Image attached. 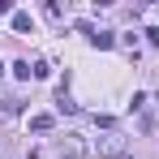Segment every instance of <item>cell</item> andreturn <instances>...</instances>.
<instances>
[{"mask_svg":"<svg viewBox=\"0 0 159 159\" xmlns=\"http://www.w3.org/2000/svg\"><path fill=\"white\" fill-rule=\"evenodd\" d=\"M95 151H99V155H125V151H129V142H125V133L107 129L103 138H95Z\"/></svg>","mask_w":159,"mask_h":159,"instance_id":"cell-1","label":"cell"},{"mask_svg":"<svg viewBox=\"0 0 159 159\" xmlns=\"http://www.w3.org/2000/svg\"><path fill=\"white\" fill-rule=\"evenodd\" d=\"M90 48H99V52L116 48V34H107V30H95V34H90Z\"/></svg>","mask_w":159,"mask_h":159,"instance_id":"cell-2","label":"cell"},{"mask_svg":"<svg viewBox=\"0 0 159 159\" xmlns=\"http://www.w3.org/2000/svg\"><path fill=\"white\" fill-rule=\"evenodd\" d=\"M56 107H60V112H69V116H78V103L65 95V82H60V90H56Z\"/></svg>","mask_w":159,"mask_h":159,"instance_id":"cell-3","label":"cell"},{"mask_svg":"<svg viewBox=\"0 0 159 159\" xmlns=\"http://www.w3.org/2000/svg\"><path fill=\"white\" fill-rule=\"evenodd\" d=\"M52 125H56V120L48 116V112H39V116H30V129H34V133H48Z\"/></svg>","mask_w":159,"mask_h":159,"instance_id":"cell-4","label":"cell"},{"mask_svg":"<svg viewBox=\"0 0 159 159\" xmlns=\"http://www.w3.org/2000/svg\"><path fill=\"white\" fill-rule=\"evenodd\" d=\"M17 112H22V99H0V120L17 116Z\"/></svg>","mask_w":159,"mask_h":159,"instance_id":"cell-5","label":"cell"},{"mask_svg":"<svg viewBox=\"0 0 159 159\" xmlns=\"http://www.w3.org/2000/svg\"><path fill=\"white\" fill-rule=\"evenodd\" d=\"M13 30L17 34H30V13H13Z\"/></svg>","mask_w":159,"mask_h":159,"instance_id":"cell-6","label":"cell"},{"mask_svg":"<svg viewBox=\"0 0 159 159\" xmlns=\"http://www.w3.org/2000/svg\"><path fill=\"white\" fill-rule=\"evenodd\" d=\"M30 69H34V78H52V65H48V60H34Z\"/></svg>","mask_w":159,"mask_h":159,"instance_id":"cell-7","label":"cell"},{"mask_svg":"<svg viewBox=\"0 0 159 159\" xmlns=\"http://www.w3.org/2000/svg\"><path fill=\"white\" fill-rule=\"evenodd\" d=\"M13 73H17V78H34V69H30V60H17V65H13Z\"/></svg>","mask_w":159,"mask_h":159,"instance_id":"cell-8","label":"cell"},{"mask_svg":"<svg viewBox=\"0 0 159 159\" xmlns=\"http://www.w3.org/2000/svg\"><path fill=\"white\" fill-rule=\"evenodd\" d=\"M4 13H13V4H9V0H0V17H4Z\"/></svg>","mask_w":159,"mask_h":159,"instance_id":"cell-9","label":"cell"}]
</instances>
